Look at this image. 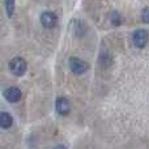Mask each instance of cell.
<instances>
[{"mask_svg":"<svg viewBox=\"0 0 149 149\" xmlns=\"http://www.w3.org/2000/svg\"><path fill=\"white\" fill-rule=\"evenodd\" d=\"M70 68L73 73L81 74L89 70V64L84 60L79 59V58H72V59H70Z\"/></svg>","mask_w":149,"mask_h":149,"instance_id":"7a4b0ae2","label":"cell"},{"mask_svg":"<svg viewBox=\"0 0 149 149\" xmlns=\"http://www.w3.org/2000/svg\"><path fill=\"white\" fill-rule=\"evenodd\" d=\"M134 45L136 47H139V49H143V47H145V45H147L148 42V33L147 30H144V29H139V30H136L134 33Z\"/></svg>","mask_w":149,"mask_h":149,"instance_id":"277c9868","label":"cell"},{"mask_svg":"<svg viewBox=\"0 0 149 149\" xmlns=\"http://www.w3.org/2000/svg\"><path fill=\"white\" fill-rule=\"evenodd\" d=\"M54 149H67L65 147H63V145H58V147H55Z\"/></svg>","mask_w":149,"mask_h":149,"instance_id":"8fae6325","label":"cell"},{"mask_svg":"<svg viewBox=\"0 0 149 149\" xmlns=\"http://www.w3.org/2000/svg\"><path fill=\"white\" fill-rule=\"evenodd\" d=\"M5 4V10H7L8 17H12L15 13V7H16V1L15 0H4Z\"/></svg>","mask_w":149,"mask_h":149,"instance_id":"ba28073f","label":"cell"},{"mask_svg":"<svg viewBox=\"0 0 149 149\" xmlns=\"http://www.w3.org/2000/svg\"><path fill=\"white\" fill-rule=\"evenodd\" d=\"M56 111L60 114V115H67L71 111V105L68 102L67 98L60 97L56 100Z\"/></svg>","mask_w":149,"mask_h":149,"instance_id":"8992f818","label":"cell"},{"mask_svg":"<svg viewBox=\"0 0 149 149\" xmlns=\"http://www.w3.org/2000/svg\"><path fill=\"white\" fill-rule=\"evenodd\" d=\"M9 68L15 76H22V74L26 72L28 64H26V62L22 58H15V59H12V62L9 63Z\"/></svg>","mask_w":149,"mask_h":149,"instance_id":"6da1fadb","label":"cell"},{"mask_svg":"<svg viewBox=\"0 0 149 149\" xmlns=\"http://www.w3.org/2000/svg\"><path fill=\"white\" fill-rule=\"evenodd\" d=\"M141 20L144 21L145 24H149V7L144 8L141 12Z\"/></svg>","mask_w":149,"mask_h":149,"instance_id":"30bf717a","label":"cell"},{"mask_svg":"<svg viewBox=\"0 0 149 149\" xmlns=\"http://www.w3.org/2000/svg\"><path fill=\"white\" fill-rule=\"evenodd\" d=\"M110 20H111V24H113L114 26H119L122 24V17H120V15H119L118 12H113V13H111Z\"/></svg>","mask_w":149,"mask_h":149,"instance_id":"9c48e42d","label":"cell"},{"mask_svg":"<svg viewBox=\"0 0 149 149\" xmlns=\"http://www.w3.org/2000/svg\"><path fill=\"white\" fill-rule=\"evenodd\" d=\"M41 22L45 28L51 29V28H54V26H56L58 17L54 12H49V10H47V12H43L41 15Z\"/></svg>","mask_w":149,"mask_h":149,"instance_id":"3957f363","label":"cell"},{"mask_svg":"<svg viewBox=\"0 0 149 149\" xmlns=\"http://www.w3.org/2000/svg\"><path fill=\"white\" fill-rule=\"evenodd\" d=\"M12 116L8 113H1L0 114V126L1 128H9L12 126Z\"/></svg>","mask_w":149,"mask_h":149,"instance_id":"52a82bcc","label":"cell"},{"mask_svg":"<svg viewBox=\"0 0 149 149\" xmlns=\"http://www.w3.org/2000/svg\"><path fill=\"white\" fill-rule=\"evenodd\" d=\"M3 95H4V98L7 101H9V102H17V101L21 100V95L22 94H21V90L18 89L17 86H10L4 90Z\"/></svg>","mask_w":149,"mask_h":149,"instance_id":"5b68a950","label":"cell"}]
</instances>
